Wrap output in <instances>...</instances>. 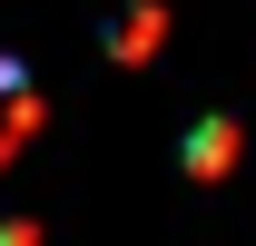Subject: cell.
I'll use <instances>...</instances> for the list:
<instances>
[{
  "instance_id": "cell-1",
  "label": "cell",
  "mask_w": 256,
  "mask_h": 246,
  "mask_svg": "<svg viewBox=\"0 0 256 246\" xmlns=\"http://www.w3.org/2000/svg\"><path fill=\"white\" fill-rule=\"evenodd\" d=\"M188 168H197V178H226V168H236V128H226V118H207V128L188 138Z\"/></svg>"
}]
</instances>
